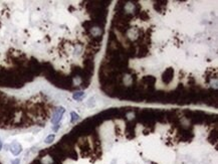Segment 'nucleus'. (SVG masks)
Wrapping results in <instances>:
<instances>
[{"instance_id": "obj_1", "label": "nucleus", "mask_w": 218, "mask_h": 164, "mask_svg": "<svg viewBox=\"0 0 218 164\" xmlns=\"http://www.w3.org/2000/svg\"><path fill=\"white\" fill-rule=\"evenodd\" d=\"M65 112V109L63 107H57L56 110L54 111L53 115H52V118H51V123L56 125V124H59L61 122V118H63V114Z\"/></svg>"}, {"instance_id": "obj_2", "label": "nucleus", "mask_w": 218, "mask_h": 164, "mask_svg": "<svg viewBox=\"0 0 218 164\" xmlns=\"http://www.w3.org/2000/svg\"><path fill=\"white\" fill-rule=\"evenodd\" d=\"M9 150H10V152L14 156H17V155H19V154L21 153L22 146L20 145V143L14 141V142H12L10 145H9Z\"/></svg>"}, {"instance_id": "obj_3", "label": "nucleus", "mask_w": 218, "mask_h": 164, "mask_svg": "<svg viewBox=\"0 0 218 164\" xmlns=\"http://www.w3.org/2000/svg\"><path fill=\"white\" fill-rule=\"evenodd\" d=\"M54 139H55V136H54L53 134H50V135H48V136L45 138L44 143H45V144H51V143L53 142Z\"/></svg>"}, {"instance_id": "obj_4", "label": "nucleus", "mask_w": 218, "mask_h": 164, "mask_svg": "<svg viewBox=\"0 0 218 164\" xmlns=\"http://www.w3.org/2000/svg\"><path fill=\"white\" fill-rule=\"evenodd\" d=\"M84 96V92H76V93H74V95H72V97H74V100H80Z\"/></svg>"}, {"instance_id": "obj_5", "label": "nucleus", "mask_w": 218, "mask_h": 164, "mask_svg": "<svg viewBox=\"0 0 218 164\" xmlns=\"http://www.w3.org/2000/svg\"><path fill=\"white\" fill-rule=\"evenodd\" d=\"M70 117H71V118H70V122H71V123H74V122H76V120H78V118H80V117H78V115L76 114V112H71L70 113Z\"/></svg>"}, {"instance_id": "obj_6", "label": "nucleus", "mask_w": 218, "mask_h": 164, "mask_svg": "<svg viewBox=\"0 0 218 164\" xmlns=\"http://www.w3.org/2000/svg\"><path fill=\"white\" fill-rule=\"evenodd\" d=\"M59 127H61V124H56V125L54 126V127L52 128V129H53V131H54V132H56V131H57V130L59 129Z\"/></svg>"}, {"instance_id": "obj_7", "label": "nucleus", "mask_w": 218, "mask_h": 164, "mask_svg": "<svg viewBox=\"0 0 218 164\" xmlns=\"http://www.w3.org/2000/svg\"><path fill=\"white\" fill-rule=\"evenodd\" d=\"M20 163V159L19 158H16V159L12 160V164H19Z\"/></svg>"}, {"instance_id": "obj_8", "label": "nucleus", "mask_w": 218, "mask_h": 164, "mask_svg": "<svg viewBox=\"0 0 218 164\" xmlns=\"http://www.w3.org/2000/svg\"><path fill=\"white\" fill-rule=\"evenodd\" d=\"M2 149V142H1V140H0V150Z\"/></svg>"}]
</instances>
